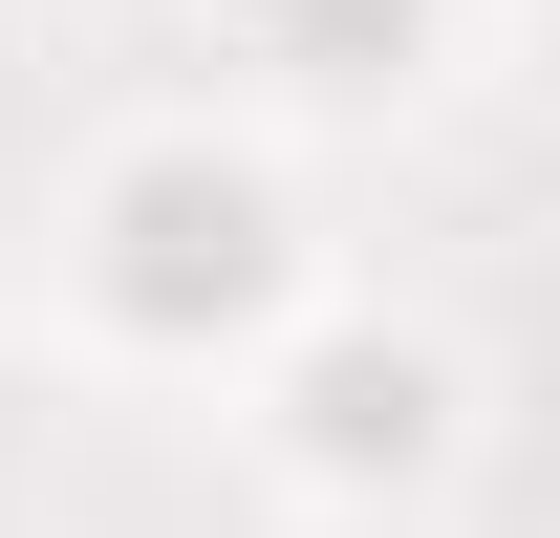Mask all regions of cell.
<instances>
[{
  "label": "cell",
  "instance_id": "1",
  "mask_svg": "<svg viewBox=\"0 0 560 538\" xmlns=\"http://www.w3.org/2000/svg\"><path fill=\"white\" fill-rule=\"evenodd\" d=\"M324 173L259 86H151L44 173V366L66 388H237L324 302Z\"/></svg>",
  "mask_w": 560,
  "mask_h": 538
},
{
  "label": "cell",
  "instance_id": "2",
  "mask_svg": "<svg viewBox=\"0 0 560 538\" xmlns=\"http://www.w3.org/2000/svg\"><path fill=\"white\" fill-rule=\"evenodd\" d=\"M215 453L280 538H431L495 473V344L410 280H324L302 324L215 388Z\"/></svg>",
  "mask_w": 560,
  "mask_h": 538
},
{
  "label": "cell",
  "instance_id": "3",
  "mask_svg": "<svg viewBox=\"0 0 560 538\" xmlns=\"http://www.w3.org/2000/svg\"><path fill=\"white\" fill-rule=\"evenodd\" d=\"M237 22V66H259L280 130H346V108H431L453 44H475V0H215Z\"/></svg>",
  "mask_w": 560,
  "mask_h": 538
},
{
  "label": "cell",
  "instance_id": "4",
  "mask_svg": "<svg viewBox=\"0 0 560 538\" xmlns=\"http://www.w3.org/2000/svg\"><path fill=\"white\" fill-rule=\"evenodd\" d=\"M22 495H44V344H0V538H22Z\"/></svg>",
  "mask_w": 560,
  "mask_h": 538
}]
</instances>
